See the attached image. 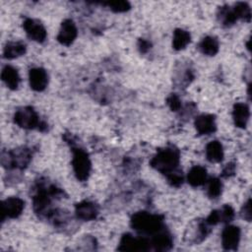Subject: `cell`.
I'll use <instances>...</instances> for the list:
<instances>
[{
	"label": "cell",
	"instance_id": "1",
	"mask_svg": "<svg viewBox=\"0 0 252 252\" xmlns=\"http://www.w3.org/2000/svg\"><path fill=\"white\" fill-rule=\"evenodd\" d=\"M64 195L63 190L53 184H47L45 181H37L32 194L33 211L39 218L49 219L54 211L51 207L53 199H60Z\"/></svg>",
	"mask_w": 252,
	"mask_h": 252
},
{
	"label": "cell",
	"instance_id": "2",
	"mask_svg": "<svg viewBox=\"0 0 252 252\" xmlns=\"http://www.w3.org/2000/svg\"><path fill=\"white\" fill-rule=\"evenodd\" d=\"M130 223L133 229L145 234H156L164 228L162 216L144 211L135 213L131 218Z\"/></svg>",
	"mask_w": 252,
	"mask_h": 252
},
{
	"label": "cell",
	"instance_id": "3",
	"mask_svg": "<svg viewBox=\"0 0 252 252\" xmlns=\"http://www.w3.org/2000/svg\"><path fill=\"white\" fill-rule=\"evenodd\" d=\"M180 160L179 151L174 147L159 150L150 161V165L160 173L166 175L178 168Z\"/></svg>",
	"mask_w": 252,
	"mask_h": 252
},
{
	"label": "cell",
	"instance_id": "4",
	"mask_svg": "<svg viewBox=\"0 0 252 252\" xmlns=\"http://www.w3.org/2000/svg\"><path fill=\"white\" fill-rule=\"evenodd\" d=\"M32 152L28 148H18L1 155V163L5 168L24 169L32 160Z\"/></svg>",
	"mask_w": 252,
	"mask_h": 252
},
{
	"label": "cell",
	"instance_id": "5",
	"mask_svg": "<svg viewBox=\"0 0 252 252\" xmlns=\"http://www.w3.org/2000/svg\"><path fill=\"white\" fill-rule=\"evenodd\" d=\"M15 123L24 129H38L43 132L46 130V123L39 120L35 110L32 106H25L18 109L14 114Z\"/></svg>",
	"mask_w": 252,
	"mask_h": 252
},
{
	"label": "cell",
	"instance_id": "6",
	"mask_svg": "<svg viewBox=\"0 0 252 252\" xmlns=\"http://www.w3.org/2000/svg\"><path fill=\"white\" fill-rule=\"evenodd\" d=\"M73 152V158H72V165L75 172V175L78 180L80 181H86L91 172L92 163L89 158L88 153L78 147H72Z\"/></svg>",
	"mask_w": 252,
	"mask_h": 252
},
{
	"label": "cell",
	"instance_id": "7",
	"mask_svg": "<svg viewBox=\"0 0 252 252\" xmlns=\"http://www.w3.org/2000/svg\"><path fill=\"white\" fill-rule=\"evenodd\" d=\"M151 247V241L148 239L126 233L121 237L117 249L119 251H148Z\"/></svg>",
	"mask_w": 252,
	"mask_h": 252
},
{
	"label": "cell",
	"instance_id": "8",
	"mask_svg": "<svg viewBox=\"0 0 252 252\" xmlns=\"http://www.w3.org/2000/svg\"><path fill=\"white\" fill-rule=\"evenodd\" d=\"M25 208V202L18 197H10L4 200L1 204V220L4 221L6 218H18Z\"/></svg>",
	"mask_w": 252,
	"mask_h": 252
},
{
	"label": "cell",
	"instance_id": "9",
	"mask_svg": "<svg viewBox=\"0 0 252 252\" xmlns=\"http://www.w3.org/2000/svg\"><path fill=\"white\" fill-rule=\"evenodd\" d=\"M23 28L26 31L27 35L31 39L36 42H43L45 40L47 35L46 30L40 22L31 18H27L23 23Z\"/></svg>",
	"mask_w": 252,
	"mask_h": 252
},
{
	"label": "cell",
	"instance_id": "10",
	"mask_svg": "<svg viewBox=\"0 0 252 252\" xmlns=\"http://www.w3.org/2000/svg\"><path fill=\"white\" fill-rule=\"evenodd\" d=\"M77 34L78 31L75 23L70 19H66L61 24L60 31L57 35V40L61 44L68 46L71 43H73V41L77 37Z\"/></svg>",
	"mask_w": 252,
	"mask_h": 252
},
{
	"label": "cell",
	"instance_id": "11",
	"mask_svg": "<svg viewBox=\"0 0 252 252\" xmlns=\"http://www.w3.org/2000/svg\"><path fill=\"white\" fill-rule=\"evenodd\" d=\"M240 240V229L235 225H227L221 233V244L225 250H236Z\"/></svg>",
	"mask_w": 252,
	"mask_h": 252
},
{
	"label": "cell",
	"instance_id": "12",
	"mask_svg": "<svg viewBox=\"0 0 252 252\" xmlns=\"http://www.w3.org/2000/svg\"><path fill=\"white\" fill-rule=\"evenodd\" d=\"M31 88L35 92H42L48 84V76L42 68H32L29 72Z\"/></svg>",
	"mask_w": 252,
	"mask_h": 252
},
{
	"label": "cell",
	"instance_id": "13",
	"mask_svg": "<svg viewBox=\"0 0 252 252\" xmlns=\"http://www.w3.org/2000/svg\"><path fill=\"white\" fill-rule=\"evenodd\" d=\"M75 213L77 218L82 220H92L97 217L98 208L93 202L83 201L76 204Z\"/></svg>",
	"mask_w": 252,
	"mask_h": 252
},
{
	"label": "cell",
	"instance_id": "14",
	"mask_svg": "<svg viewBox=\"0 0 252 252\" xmlns=\"http://www.w3.org/2000/svg\"><path fill=\"white\" fill-rule=\"evenodd\" d=\"M194 124L200 135H209L217 130L216 118L212 114H201L197 116Z\"/></svg>",
	"mask_w": 252,
	"mask_h": 252
},
{
	"label": "cell",
	"instance_id": "15",
	"mask_svg": "<svg viewBox=\"0 0 252 252\" xmlns=\"http://www.w3.org/2000/svg\"><path fill=\"white\" fill-rule=\"evenodd\" d=\"M172 244V236L168 231L164 230V228L154 234V237L151 240V246L156 251H168L171 249Z\"/></svg>",
	"mask_w": 252,
	"mask_h": 252
},
{
	"label": "cell",
	"instance_id": "16",
	"mask_svg": "<svg viewBox=\"0 0 252 252\" xmlns=\"http://www.w3.org/2000/svg\"><path fill=\"white\" fill-rule=\"evenodd\" d=\"M193 228V230L187 228V231H189V236H185V238H188V241L192 243H199L203 241L211 231L209 224L206 222V220L196 221Z\"/></svg>",
	"mask_w": 252,
	"mask_h": 252
},
{
	"label": "cell",
	"instance_id": "17",
	"mask_svg": "<svg viewBox=\"0 0 252 252\" xmlns=\"http://www.w3.org/2000/svg\"><path fill=\"white\" fill-rule=\"evenodd\" d=\"M249 116H250V111H249V107L246 103L237 102L233 105L232 117H233V121H234V124L236 127L245 128L247 125Z\"/></svg>",
	"mask_w": 252,
	"mask_h": 252
},
{
	"label": "cell",
	"instance_id": "18",
	"mask_svg": "<svg viewBox=\"0 0 252 252\" xmlns=\"http://www.w3.org/2000/svg\"><path fill=\"white\" fill-rule=\"evenodd\" d=\"M1 78H2V81L6 84V86L10 90H17L18 89L21 79H20V76H19V73H18L17 69H15L14 67L6 65L2 69Z\"/></svg>",
	"mask_w": 252,
	"mask_h": 252
},
{
	"label": "cell",
	"instance_id": "19",
	"mask_svg": "<svg viewBox=\"0 0 252 252\" xmlns=\"http://www.w3.org/2000/svg\"><path fill=\"white\" fill-rule=\"evenodd\" d=\"M187 181L193 187H198L203 185L207 181L206 168L201 165L193 166L187 174Z\"/></svg>",
	"mask_w": 252,
	"mask_h": 252
},
{
	"label": "cell",
	"instance_id": "20",
	"mask_svg": "<svg viewBox=\"0 0 252 252\" xmlns=\"http://www.w3.org/2000/svg\"><path fill=\"white\" fill-rule=\"evenodd\" d=\"M26 51H27V47L24 42L10 41V42H7L4 47L3 56L6 59H14L24 55Z\"/></svg>",
	"mask_w": 252,
	"mask_h": 252
},
{
	"label": "cell",
	"instance_id": "21",
	"mask_svg": "<svg viewBox=\"0 0 252 252\" xmlns=\"http://www.w3.org/2000/svg\"><path fill=\"white\" fill-rule=\"evenodd\" d=\"M206 157L211 162H220L223 158L222 146L219 141H212L206 146Z\"/></svg>",
	"mask_w": 252,
	"mask_h": 252
},
{
	"label": "cell",
	"instance_id": "22",
	"mask_svg": "<svg viewBox=\"0 0 252 252\" xmlns=\"http://www.w3.org/2000/svg\"><path fill=\"white\" fill-rule=\"evenodd\" d=\"M191 41L190 33L182 29H176L173 32V39H172V47L175 50L184 49L188 43Z\"/></svg>",
	"mask_w": 252,
	"mask_h": 252
},
{
	"label": "cell",
	"instance_id": "23",
	"mask_svg": "<svg viewBox=\"0 0 252 252\" xmlns=\"http://www.w3.org/2000/svg\"><path fill=\"white\" fill-rule=\"evenodd\" d=\"M201 52L208 56H214L219 51V41L214 36H206L199 44Z\"/></svg>",
	"mask_w": 252,
	"mask_h": 252
},
{
	"label": "cell",
	"instance_id": "24",
	"mask_svg": "<svg viewBox=\"0 0 252 252\" xmlns=\"http://www.w3.org/2000/svg\"><path fill=\"white\" fill-rule=\"evenodd\" d=\"M218 19H219L220 23L224 27H230L237 21V18L235 16L232 8H230L226 5L219 8Z\"/></svg>",
	"mask_w": 252,
	"mask_h": 252
},
{
	"label": "cell",
	"instance_id": "25",
	"mask_svg": "<svg viewBox=\"0 0 252 252\" xmlns=\"http://www.w3.org/2000/svg\"><path fill=\"white\" fill-rule=\"evenodd\" d=\"M237 20L241 19L246 22H249L251 19V9L246 2H238L232 8Z\"/></svg>",
	"mask_w": 252,
	"mask_h": 252
},
{
	"label": "cell",
	"instance_id": "26",
	"mask_svg": "<svg viewBox=\"0 0 252 252\" xmlns=\"http://www.w3.org/2000/svg\"><path fill=\"white\" fill-rule=\"evenodd\" d=\"M221 189H222V184L219 178L214 177L209 180L208 195L210 198L217 199L221 194Z\"/></svg>",
	"mask_w": 252,
	"mask_h": 252
},
{
	"label": "cell",
	"instance_id": "27",
	"mask_svg": "<svg viewBox=\"0 0 252 252\" xmlns=\"http://www.w3.org/2000/svg\"><path fill=\"white\" fill-rule=\"evenodd\" d=\"M102 4L107 6L114 13H123L128 11L131 8L130 3L127 1H111V2H104Z\"/></svg>",
	"mask_w": 252,
	"mask_h": 252
},
{
	"label": "cell",
	"instance_id": "28",
	"mask_svg": "<svg viewBox=\"0 0 252 252\" xmlns=\"http://www.w3.org/2000/svg\"><path fill=\"white\" fill-rule=\"evenodd\" d=\"M166 178H167V181L168 183L171 185V186H174V187H179L182 183H183V174H182V171L180 169H175L173 170L172 172L168 173L165 175Z\"/></svg>",
	"mask_w": 252,
	"mask_h": 252
},
{
	"label": "cell",
	"instance_id": "29",
	"mask_svg": "<svg viewBox=\"0 0 252 252\" xmlns=\"http://www.w3.org/2000/svg\"><path fill=\"white\" fill-rule=\"evenodd\" d=\"M220 211V221L222 222H229L233 220L234 218V210L232 209L231 206L229 205H224L221 210Z\"/></svg>",
	"mask_w": 252,
	"mask_h": 252
},
{
	"label": "cell",
	"instance_id": "30",
	"mask_svg": "<svg viewBox=\"0 0 252 252\" xmlns=\"http://www.w3.org/2000/svg\"><path fill=\"white\" fill-rule=\"evenodd\" d=\"M166 102L172 111H178L181 108V101L176 94H170L166 98Z\"/></svg>",
	"mask_w": 252,
	"mask_h": 252
},
{
	"label": "cell",
	"instance_id": "31",
	"mask_svg": "<svg viewBox=\"0 0 252 252\" xmlns=\"http://www.w3.org/2000/svg\"><path fill=\"white\" fill-rule=\"evenodd\" d=\"M240 215H241L242 219H244L245 220H247V221L251 220V216H252V214H251V199H248L247 202L243 205Z\"/></svg>",
	"mask_w": 252,
	"mask_h": 252
},
{
	"label": "cell",
	"instance_id": "32",
	"mask_svg": "<svg viewBox=\"0 0 252 252\" xmlns=\"http://www.w3.org/2000/svg\"><path fill=\"white\" fill-rule=\"evenodd\" d=\"M206 222L209 225H215L220 221V216L219 210H214L211 212V214L208 216V218L205 220Z\"/></svg>",
	"mask_w": 252,
	"mask_h": 252
},
{
	"label": "cell",
	"instance_id": "33",
	"mask_svg": "<svg viewBox=\"0 0 252 252\" xmlns=\"http://www.w3.org/2000/svg\"><path fill=\"white\" fill-rule=\"evenodd\" d=\"M151 47H152V43L149 40L145 38H140L138 40V48L141 53H147L151 49Z\"/></svg>",
	"mask_w": 252,
	"mask_h": 252
},
{
	"label": "cell",
	"instance_id": "34",
	"mask_svg": "<svg viewBox=\"0 0 252 252\" xmlns=\"http://www.w3.org/2000/svg\"><path fill=\"white\" fill-rule=\"evenodd\" d=\"M234 172H235V165H234V163H227L223 167V169L221 171V176L227 178V177L232 176L234 174Z\"/></svg>",
	"mask_w": 252,
	"mask_h": 252
}]
</instances>
